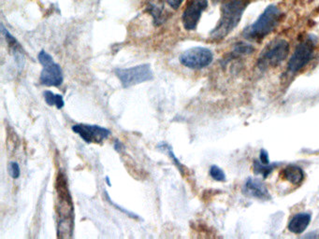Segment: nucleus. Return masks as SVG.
Listing matches in <instances>:
<instances>
[{
	"mask_svg": "<svg viewBox=\"0 0 319 239\" xmlns=\"http://www.w3.org/2000/svg\"><path fill=\"white\" fill-rule=\"evenodd\" d=\"M249 0H225L221 8V17L211 36L215 40H222L231 33L242 19Z\"/></svg>",
	"mask_w": 319,
	"mask_h": 239,
	"instance_id": "obj_1",
	"label": "nucleus"
},
{
	"mask_svg": "<svg viewBox=\"0 0 319 239\" xmlns=\"http://www.w3.org/2000/svg\"><path fill=\"white\" fill-rule=\"evenodd\" d=\"M281 19V12L275 6H270L264 10L257 22L250 26L245 35L252 40H261L271 33Z\"/></svg>",
	"mask_w": 319,
	"mask_h": 239,
	"instance_id": "obj_2",
	"label": "nucleus"
},
{
	"mask_svg": "<svg viewBox=\"0 0 319 239\" xmlns=\"http://www.w3.org/2000/svg\"><path fill=\"white\" fill-rule=\"evenodd\" d=\"M39 61L42 64V68L40 82L45 86H55L57 87L62 84L64 80L62 68L58 64H56L53 57L46 52L44 50L39 54Z\"/></svg>",
	"mask_w": 319,
	"mask_h": 239,
	"instance_id": "obj_3",
	"label": "nucleus"
},
{
	"mask_svg": "<svg viewBox=\"0 0 319 239\" xmlns=\"http://www.w3.org/2000/svg\"><path fill=\"white\" fill-rule=\"evenodd\" d=\"M124 88L152 80L153 74L150 64H144L129 68H117L114 70Z\"/></svg>",
	"mask_w": 319,
	"mask_h": 239,
	"instance_id": "obj_4",
	"label": "nucleus"
},
{
	"mask_svg": "<svg viewBox=\"0 0 319 239\" xmlns=\"http://www.w3.org/2000/svg\"><path fill=\"white\" fill-rule=\"evenodd\" d=\"M289 52V45L285 40H276L270 45L259 57L258 64L261 68H274L283 62Z\"/></svg>",
	"mask_w": 319,
	"mask_h": 239,
	"instance_id": "obj_5",
	"label": "nucleus"
},
{
	"mask_svg": "<svg viewBox=\"0 0 319 239\" xmlns=\"http://www.w3.org/2000/svg\"><path fill=\"white\" fill-rule=\"evenodd\" d=\"M214 56L211 50L204 47H194L186 50L180 56L182 64L191 70H201L213 62Z\"/></svg>",
	"mask_w": 319,
	"mask_h": 239,
	"instance_id": "obj_6",
	"label": "nucleus"
},
{
	"mask_svg": "<svg viewBox=\"0 0 319 239\" xmlns=\"http://www.w3.org/2000/svg\"><path fill=\"white\" fill-rule=\"evenodd\" d=\"M313 52V42L311 40H307L305 42L298 44L295 49L294 54L288 62V70L291 73H297L301 70L312 58Z\"/></svg>",
	"mask_w": 319,
	"mask_h": 239,
	"instance_id": "obj_7",
	"label": "nucleus"
},
{
	"mask_svg": "<svg viewBox=\"0 0 319 239\" xmlns=\"http://www.w3.org/2000/svg\"><path fill=\"white\" fill-rule=\"evenodd\" d=\"M208 7V0H189L183 14L184 28L190 31L197 28L201 14Z\"/></svg>",
	"mask_w": 319,
	"mask_h": 239,
	"instance_id": "obj_8",
	"label": "nucleus"
},
{
	"mask_svg": "<svg viewBox=\"0 0 319 239\" xmlns=\"http://www.w3.org/2000/svg\"><path fill=\"white\" fill-rule=\"evenodd\" d=\"M72 131L79 134L86 143H101L111 134V131L105 127L90 124L73 126Z\"/></svg>",
	"mask_w": 319,
	"mask_h": 239,
	"instance_id": "obj_9",
	"label": "nucleus"
},
{
	"mask_svg": "<svg viewBox=\"0 0 319 239\" xmlns=\"http://www.w3.org/2000/svg\"><path fill=\"white\" fill-rule=\"evenodd\" d=\"M243 192L247 196L257 198L259 200H270L271 194L267 189V186L257 178H248L243 187Z\"/></svg>",
	"mask_w": 319,
	"mask_h": 239,
	"instance_id": "obj_10",
	"label": "nucleus"
},
{
	"mask_svg": "<svg viewBox=\"0 0 319 239\" xmlns=\"http://www.w3.org/2000/svg\"><path fill=\"white\" fill-rule=\"evenodd\" d=\"M311 222V215L308 213H298L288 222V230L293 234H301Z\"/></svg>",
	"mask_w": 319,
	"mask_h": 239,
	"instance_id": "obj_11",
	"label": "nucleus"
},
{
	"mask_svg": "<svg viewBox=\"0 0 319 239\" xmlns=\"http://www.w3.org/2000/svg\"><path fill=\"white\" fill-rule=\"evenodd\" d=\"M283 176L292 184L298 185L303 182L304 173L303 170L298 166H289L284 169Z\"/></svg>",
	"mask_w": 319,
	"mask_h": 239,
	"instance_id": "obj_12",
	"label": "nucleus"
},
{
	"mask_svg": "<svg viewBox=\"0 0 319 239\" xmlns=\"http://www.w3.org/2000/svg\"><path fill=\"white\" fill-rule=\"evenodd\" d=\"M43 96L49 106H56L58 110H61L65 105V101L60 94H56L51 91H45L43 92Z\"/></svg>",
	"mask_w": 319,
	"mask_h": 239,
	"instance_id": "obj_13",
	"label": "nucleus"
},
{
	"mask_svg": "<svg viewBox=\"0 0 319 239\" xmlns=\"http://www.w3.org/2000/svg\"><path fill=\"white\" fill-rule=\"evenodd\" d=\"M157 147H158V148H160L161 150H166L169 156L171 157V159L174 161V164H175V166L178 168V169L180 170L181 173L183 174V173H184V166H183V164H181L180 161L176 158V156H175V154H174V150H173L172 146H170L169 144H167L165 142H163V143H160V145H158Z\"/></svg>",
	"mask_w": 319,
	"mask_h": 239,
	"instance_id": "obj_14",
	"label": "nucleus"
},
{
	"mask_svg": "<svg viewBox=\"0 0 319 239\" xmlns=\"http://www.w3.org/2000/svg\"><path fill=\"white\" fill-rule=\"evenodd\" d=\"M274 168V166H272L271 164H264L261 162L255 161L254 162V170L257 174H261L264 178H267L269 176L272 171V169Z\"/></svg>",
	"mask_w": 319,
	"mask_h": 239,
	"instance_id": "obj_15",
	"label": "nucleus"
},
{
	"mask_svg": "<svg viewBox=\"0 0 319 239\" xmlns=\"http://www.w3.org/2000/svg\"><path fill=\"white\" fill-rule=\"evenodd\" d=\"M210 175L216 180V182H225L226 175L222 169L218 168L217 166H212L210 168Z\"/></svg>",
	"mask_w": 319,
	"mask_h": 239,
	"instance_id": "obj_16",
	"label": "nucleus"
},
{
	"mask_svg": "<svg viewBox=\"0 0 319 239\" xmlns=\"http://www.w3.org/2000/svg\"><path fill=\"white\" fill-rule=\"evenodd\" d=\"M9 173H10V175L13 178H18L20 175H21V169H20V166H19V164H17V162H10V164H9Z\"/></svg>",
	"mask_w": 319,
	"mask_h": 239,
	"instance_id": "obj_17",
	"label": "nucleus"
},
{
	"mask_svg": "<svg viewBox=\"0 0 319 239\" xmlns=\"http://www.w3.org/2000/svg\"><path fill=\"white\" fill-rule=\"evenodd\" d=\"M106 197H107V199H108V201L110 202V204H112V206H114L115 208H118V210L122 211V212H124L125 215H127L128 217H130V218H139V216H138V215H136V214H134L133 212H130V211H128V210H124L123 208H121V206H119L118 204H115V203H113V201L111 200V198H110V196H109V194H108L107 192H106Z\"/></svg>",
	"mask_w": 319,
	"mask_h": 239,
	"instance_id": "obj_18",
	"label": "nucleus"
},
{
	"mask_svg": "<svg viewBox=\"0 0 319 239\" xmlns=\"http://www.w3.org/2000/svg\"><path fill=\"white\" fill-rule=\"evenodd\" d=\"M259 159H260V162L264 164H270L269 155H268V152L265 150H261L260 155H259Z\"/></svg>",
	"mask_w": 319,
	"mask_h": 239,
	"instance_id": "obj_19",
	"label": "nucleus"
},
{
	"mask_svg": "<svg viewBox=\"0 0 319 239\" xmlns=\"http://www.w3.org/2000/svg\"><path fill=\"white\" fill-rule=\"evenodd\" d=\"M184 0H167L168 4L171 6V7L174 8V10H177L178 8L180 7L182 2Z\"/></svg>",
	"mask_w": 319,
	"mask_h": 239,
	"instance_id": "obj_20",
	"label": "nucleus"
},
{
	"mask_svg": "<svg viewBox=\"0 0 319 239\" xmlns=\"http://www.w3.org/2000/svg\"><path fill=\"white\" fill-rule=\"evenodd\" d=\"M114 147H115V150H119L122 148L123 146H122V144H121L119 141H116V142H115V146H114Z\"/></svg>",
	"mask_w": 319,
	"mask_h": 239,
	"instance_id": "obj_21",
	"label": "nucleus"
},
{
	"mask_svg": "<svg viewBox=\"0 0 319 239\" xmlns=\"http://www.w3.org/2000/svg\"><path fill=\"white\" fill-rule=\"evenodd\" d=\"M106 182H107L109 186H111V182H110V178H109V176H106Z\"/></svg>",
	"mask_w": 319,
	"mask_h": 239,
	"instance_id": "obj_22",
	"label": "nucleus"
},
{
	"mask_svg": "<svg viewBox=\"0 0 319 239\" xmlns=\"http://www.w3.org/2000/svg\"><path fill=\"white\" fill-rule=\"evenodd\" d=\"M216 1H218V0H216Z\"/></svg>",
	"mask_w": 319,
	"mask_h": 239,
	"instance_id": "obj_23",
	"label": "nucleus"
}]
</instances>
